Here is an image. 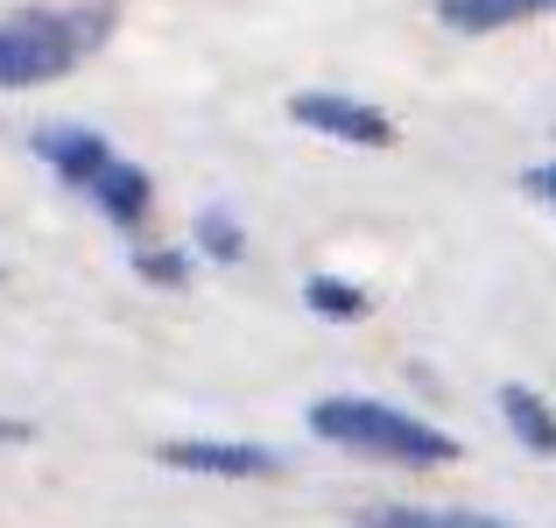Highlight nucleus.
Segmentation results:
<instances>
[{
	"label": "nucleus",
	"instance_id": "obj_1",
	"mask_svg": "<svg viewBox=\"0 0 556 528\" xmlns=\"http://www.w3.org/2000/svg\"><path fill=\"white\" fill-rule=\"evenodd\" d=\"M311 430L331 437V444H345V451L394 458V465H451V458H458V444H451L437 423L408 416V408H388V402H359V394H331V402H317Z\"/></svg>",
	"mask_w": 556,
	"mask_h": 528
},
{
	"label": "nucleus",
	"instance_id": "obj_7",
	"mask_svg": "<svg viewBox=\"0 0 556 528\" xmlns=\"http://www.w3.org/2000/svg\"><path fill=\"white\" fill-rule=\"evenodd\" d=\"M501 416L515 423V437H521L529 451L556 458V416H549V402H543V394H529V388H501Z\"/></svg>",
	"mask_w": 556,
	"mask_h": 528
},
{
	"label": "nucleus",
	"instance_id": "obj_2",
	"mask_svg": "<svg viewBox=\"0 0 556 528\" xmlns=\"http://www.w3.org/2000/svg\"><path fill=\"white\" fill-rule=\"evenodd\" d=\"M106 8H85V14H28V22L0 28V92H22V85L42 78H64L92 42H106Z\"/></svg>",
	"mask_w": 556,
	"mask_h": 528
},
{
	"label": "nucleus",
	"instance_id": "obj_6",
	"mask_svg": "<svg viewBox=\"0 0 556 528\" xmlns=\"http://www.w3.org/2000/svg\"><path fill=\"white\" fill-rule=\"evenodd\" d=\"M36 155H42V163H50L56 176H71V184H85V176H92L99 163H106V141H99L92 135V127H42V135H36Z\"/></svg>",
	"mask_w": 556,
	"mask_h": 528
},
{
	"label": "nucleus",
	"instance_id": "obj_12",
	"mask_svg": "<svg viewBox=\"0 0 556 528\" xmlns=\"http://www.w3.org/2000/svg\"><path fill=\"white\" fill-rule=\"evenodd\" d=\"M135 268L149 275V282H184V261H177V254H141Z\"/></svg>",
	"mask_w": 556,
	"mask_h": 528
},
{
	"label": "nucleus",
	"instance_id": "obj_11",
	"mask_svg": "<svg viewBox=\"0 0 556 528\" xmlns=\"http://www.w3.org/2000/svg\"><path fill=\"white\" fill-rule=\"evenodd\" d=\"M198 240L212 247L218 261H240V226H232V212H204L198 218Z\"/></svg>",
	"mask_w": 556,
	"mask_h": 528
},
{
	"label": "nucleus",
	"instance_id": "obj_5",
	"mask_svg": "<svg viewBox=\"0 0 556 528\" xmlns=\"http://www.w3.org/2000/svg\"><path fill=\"white\" fill-rule=\"evenodd\" d=\"M85 190H92V204L113 218V226H135V218L149 212V198H155V190H149V169L113 163V155H106V163H99L92 176H85Z\"/></svg>",
	"mask_w": 556,
	"mask_h": 528
},
{
	"label": "nucleus",
	"instance_id": "obj_13",
	"mask_svg": "<svg viewBox=\"0 0 556 528\" xmlns=\"http://www.w3.org/2000/svg\"><path fill=\"white\" fill-rule=\"evenodd\" d=\"M521 190H535L543 204H556V163L549 169H529V176H521Z\"/></svg>",
	"mask_w": 556,
	"mask_h": 528
},
{
	"label": "nucleus",
	"instance_id": "obj_10",
	"mask_svg": "<svg viewBox=\"0 0 556 528\" xmlns=\"http://www.w3.org/2000/svg\"><path fill=\"white\" fill-rule=\"evenodd\" d=\"M311 311L317 317H331V325H359L367 317V289H353V282H339V275H311Z\"/></svg>",
	"mask_w": 556,
	"mask_h": 528
},
{
	"label": "nucleus",
	"instance_id": "obj_9",
	"mask_svg": "<svg viewBox=\"0 0 556 528\" xmlns=\"http://www.w3.org/2000/svg\"><path fill=\"white\" fill-rule=\"evenodd\" d=\"M367 528H515V521L465 515V507H367Z\"/></svg>",
	"mask_w": 556,
	"mask_h": 528
},
{
	"label": "nucleus",
	"instance_id": "obj_8",
	"mask_svg": "<svg viewBox=\"0 0 556 528\" xmlns=\"http://www.w3.org/2000/svg\"><path fill=\"white\" fill-rule=\"evenodd\" d=\"M556 0H444V22L465 28V36H486V28H507L521 14H543Z\"/></svg>",
	"mask_w": 556,
	"mask_h": 528
},
{
	"label": "nucleus",
	"instance_id": "obj_3",
	"mask_svg": "<svg viewBox=\"0 0 556 528\" xmlns=\"http://www.w3.org/2000/svg\"><path fill=\"white\" fill-rule=\"evenodd\" d=\"M289 113H296L303 127H317L325 141H345V149H388L394 141L388 113L367 106V99H345V92H296Z\"/></svg>",
	"mask_w": 556,
	"mask_h": 528
},
{
	"label": "nucleus",
	"instance_id": "obj_14",
	"mask_svg": "<svg viewBox=\"0 0 556 528\" xmlns=\"http://www.w3.org/2000/svg\"><path fill=\"white\" fill-rule=\"evenodd\" d=\"M28 437V423H0V444H22Z\"/></svg>",
	"mask_w": 556,
	"mask_h": 528
},
{
	"label": "nucleus",
	"instance_id": "obj_4",
	"mask_svg": "<svg viewBox=\"0 0 556 528\" xmlns=\"http://www.w3.org/2000/svg\"><path fill=\"white\" fill-rule=\"evenodd\" d=\"M163 465H177V473H204V479H268L275 465V451H261V444H163Z\"/></svg>",
	"mask_w": 556,
	"mask_h": 528
}]
</instances>
